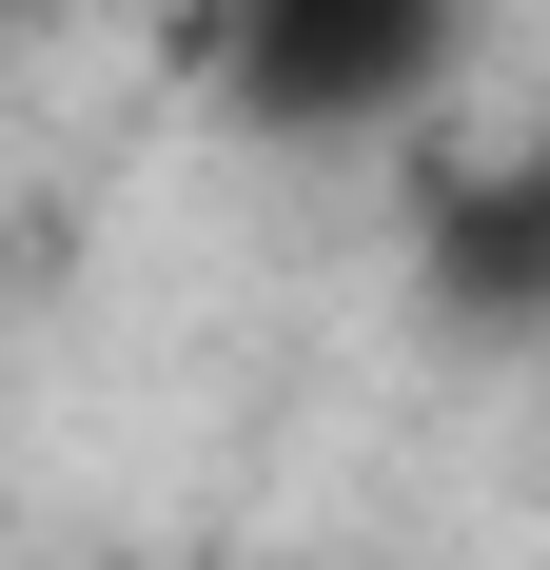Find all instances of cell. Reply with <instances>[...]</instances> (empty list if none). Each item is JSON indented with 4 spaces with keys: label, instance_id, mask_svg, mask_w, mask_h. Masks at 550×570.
Segmentation results:
<instances>
[{
    "label": "cell",
    "instance_id": "1",
    "mask_svg": "<svg viewBox=\"0 0 550 570\" xmlns=\"http://www.w3.org/2000/svg\"><path fill=\"white\" fill-rule=\"evenodd\" d=\"M472 59V0H217V99L295 158H354V138H413Z\"/></svg>",
    "mask_w": 550,
    "mask_h": 570
},
{
    "label": "cell",
    "instance_id": "2",
    "mask_svg": "<svg viewBox=\"0 0 550 570\" xmlns=\"http://www.w3.org/2000/svg\"><path fill=\"white\" fill-rule=\"evenodd\" d=\"M452 256H472V295H511V315H550V158L492 177L472 217H452Z\"/></svg>",
    "mask_w": 550,
    "mask_h": 570
}]
</instances>
